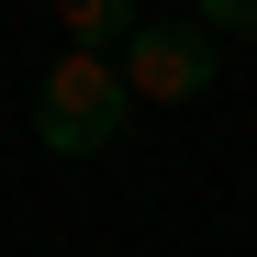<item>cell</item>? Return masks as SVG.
<instances>
[{"label": "cell", "mask_w": 257, "mask_h": 257, "mask_svg": "<svg viewBox=\"0 0 257 257\" xmlns=\"http://www.w3.org/2000/svg\"><path fill=\"white\" fill-rule=\"evenodd\" d=\"M123 123H135V90H123V67L112 56H56L45 78H34V146L45 157H101Z\"/></svg>", "instance_id": "6da1fadb"}, {"label": "cell", "mask_w": 257, "mask_h": 257, "mask_svg": "<svg viewBox=\"0 0 257 257\" xmlns=\"http://www.w3.org/2000/svg\"><path fill=\"white\" fill-rule=\"evenodd\" d=\"M112 67H123L135 101H201L212 78H224V45H212L201 23H135V45H123Z\"/></svg>", "instance_id": "7a4b0ae2"}, {"label": "cell", "mask_w": 257, "mask_h": 257, "mask_svg": "<svg viewBox=\"0 0 257 257\" xmlns=\"http://www.w3.org/2000/svg\"><path fill=\"white\" fill-rule=\"evenodd\" d=\"M56 23H67V45L78 56H123V45H135V0H56Z\"/></svg>", "instance_id": "3957f363"}, {"label": "cell", "mask_w": 257, "mask_h": 257, "mask_svg": "<svg viewBox=\"0 0 257 257\" xmlns=\"http://www.w3.org/2000/svg\"><path fill=\"white\" fill-rule=\"evenodd\" d=\"M190 23L224 45V34H257V0H190Z\"/></svg>", "instance_id": "277c9868"}]
</instances>
